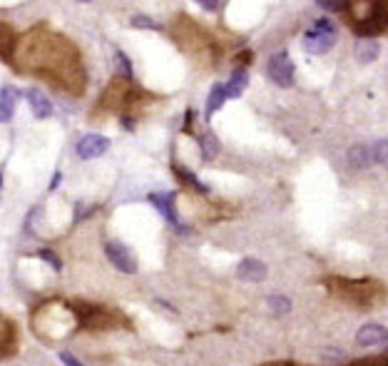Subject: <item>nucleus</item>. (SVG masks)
Returning a JSON list of instances; mask_svg holds the SVG:
<instances>
[{
	"instance_id": "obj_1",
	"label": "nucleus",
	"mask_w": 388,
	"mask_h": 366,
	"mask_svg": "<svg viewBox=\"0 0 388 366\" xmlns=\"http://www.w3.org/2000/svg\"><path fill=\"white\" fill-rule=\"evenodd\" d=\"M326 286L331 289L336 297H341L343 302L361 307V309H368V307H376L386 297V289H383L378 281L373 279H343V277H329Z\"/></svg>"
},
{
	"instance_id": "obj_2",
	"label": "nucleus",
	"mask_w": 388,
	"mask_h": 366,
	"mask_svg": "<svg viewBox=\"0 0 388 366\" xmlns=\"http://www.w3.org/2000/svg\"><path fill=\"white\" fill-rule=\"evenodd\" d=\"M75 319L80 329H92V332H105V329H117V326H127L125 316L120 312L105 309V307H95V304L77 302L73 304Z\"/></svg>"
},
{
	"instance_id": "obj_3",
	"label": "nucleus",
	"mask_w": 388,
	"mask_h": 366,
	"mask_svg": "<svg viewBox=\"0 0 388 366\" xmlns=\"http://www.w3.org/2000/svg\"><path fill=\"white\" fill-rule=\"evenodd\" d=\"M334 43H336V25L329 17H319L304 35V47L311 55H324V52L331 50Z\"/></svg>"
},
{
	"instance_id": "obj_4",
	"label": "nucleus",
	"mask_w": 388,
	"mask_h": 366,
	"mask_svg": "<svg viewBox=\"0 0 388 366\" xmlns=\"http://www.w3.org/2000/svg\"><path fill=\"white\" fill-rule=\"evenodd\" d=\"M386 30H388V6L383 0H376L371 13L354 23V33L359 38H376V35L386 33Z\"/></svg>"
},
{
	"instance_id": "obj_5",
	"label": "nucleus",
	"mask_w": 388,
	"mask_h": 366,
	"mask_svg": "<svg viewBox=\"0 0 388 366\" xmlns=\"http://www.w3.org/2000/svg\"><path fill=\"white\" fill-rule=\"evenodd\" d=\"M267 75H269V80L279 87L294 85V63H291L289 52H276V55L269 57Z\"/></svg>"
},
{
	"instance_id": "obj_6",
	"label": "nucleus",
	"mask_w": 388,
	"mask_h": 366,
	"mask_svg": "<svg viewBox=\"0 0 388 366\" xmlns=\"http://www.w3.org/2000/svg\"><path fill=\"white\" fill-rule=\"evenodd\" d=\"M105 254H107L110 262L120 269V272H125V274H135V272H137V259L132 257L130 249H127L125 244H120V242L105 244Z\"/></svg>"
},
{
	"instance_id": "obj_7",
	"label": "nucleus",
	"mask_w": 388,
	"mask_h": 366,
	"mask_svg": "<svg viewBox=\"0 0 388 366\" xmlns=\"http://www.w3.org/2000/svg\"><path fill=\"white\" fill-rule=\"evenodd\" d=\"M110 149V140L105 135H85L80 142L75 145V152L80 160H95V157L105 155Z\"/></svg>"
},
{
	"instance_id": "obj_8",
	"label": "nucleus",
	"mask_w": 388,
	"mask_h": 366,
	"mask_svg": "<svg viewBox=\"0 0 388 366\" xmlns=\"http://www.w3.org/2000/svg\"><path fill=\"white\" fill-rule=\"evenodd\" d=\"M237 277L241 281H264L267 279V264L259 262V259H241L239 267H237Z\"/></svg>"
},
{
	"instance_id": "obj_9",
	"label": "nucleus",
	"mask_w": 388,
	"mask_h": 366,
	"mask_svg": "<svg viewBox=\"0 0 388 366\" xmlns=\"http://www.w3.org/2000/svg\"><path fill=\"white\" fill-rule=\"evenodd\" d=\"M356 342L359 346H376V344H386L388 342V329L381 324H366L359 329L356 334Z\"/></svg>"
},
{
	"instance_id": "obj_10",
	"label": "nucleus",
	"mask_w": 388,
	"mask_h": 366,
	"mask_svg": "<svg viewBox=\"0 0 388 366\" xmlns=\"http://www.w3.org/2000/svg\"><path fill=\"white\" fill-rule=\"evenodd\" d=\"M376 162V155H373V147L368 145H354L348 149V165L356 167V170H366Z\"/></svg>"
},
{
	"instance_id": "obj_11",
	"label": "nucleus",
	"mask_w": 388,
	"mask_h": 366,
	"mask_svg": "<svg viewBox=\"0 0 388 366\" xmlns=\"http://www.w3.org/2000/svg\"><path fill=\"white\" fill-rule=\"evenodd\" d=\"M3 339H0V354L3 359H10L17 351V329L13 326L10 319H3Z\"/></svg>"
},
{
	"instance_id": "obj_12",
	"label": "nucleus",
	"mask_w": 388,
	"mask_h": 366,
	"mask_svg": "<svg viewBox=\"0 0 388 366\" xmlns=\"http://www.w3.org/2000/svg\"><path fill=\"white\" fill-rule=\"evenodd\" d=\"M17 100H20V90H17V87L6 85L3 90H0V120H3V122L10 120Z\"/></svg>"
},
{
	"instance_id": "obj_13",
	"label": "nucleus",
	"mask_w": 388,
	"mask_h": 366,
	"mask_svg": "<svg viewBox=\"0 0 388 366\" xmlns=\"http://www.w3.org/2000/svg\"><path fill=\"white\" fill-rule=\"evenodd\" d=\"M28 103H30V108H33V112H35V117L38 120H45V117H50L52 115V105H50V100L43 95L38 87H30L28 90Z\"/></svg>"
},
{
	"instance_id": "obj_14",
	"label": "nucleus",
	"mask_w": 388,
	"mask_h": 366,
	"mask_svg": "<svg viewBox=\"0 0 388 366\" xmlns=\"http://www.w3.org/2000/svg\"><path fill=\"white\" fill-rule=\"evenodd\" d=\"M149 202H152V205L157 207V210H160L162 214H165L167 222L174 224L177 229L182 227V224H179V217L174 214V210H172V202H174V200H172L170 192H165V195H149Z\"/></svg>"
},
{
	"instance_id": "obj_15",
	"label": "nucleus",
	"mask_w": 388,
	"mask_h": 366,
	"mask_svg": "<svg viewBox=\"0 0 388 366\" xmlns=\"http://www.w3.org/2000/svg\"><path fill=\"white\" fill-rule=\"evenodd\" d=\"M227 98H229L227 85H211L209 98H207V120H211V117H214V112H217V110H222V105L227 103Z\"/></svg>"
},
{
	"instance_id": "obj_16",
	"label": "nucleus",
	"mask_w": 388,
	"mask_h": 366,
	"mask_svg": "<svg viewBox=\"0 0 388 366\" xmlns=\"http://www.w3.org/2000/svg\"><path fill=\"white\" fill-rule=\"evenodd\" d=\"M378 52H381V45H378V41H368V38H364V41L356 43V60L364 65L373 63L378 57Z\"/></svg>"
},
{
	"instance_id": "obj_17",
	"label": "nucleus",
	"mask_w": 388,
	"mask_h": 366,
	"mask_svg": "<svg viewBox=\"0 0 388 366\" xmlns=\"http://www.w3.org/2000/svg\"><path fill=\"white\" fill-rule=\"evenodd\" d=\"M246 82H249V75H246V70L237 68L234 73H232V78H229V85H227L229 98H239L241 92L246 90Z\"/></svg>"
},
{
	"instance_id": "obj_18",
	"label": "nucleus",
	"mask_w": 388,
	"mask_h": 366,
	"mask_svg": "<svg viewBox=\"0 0 388 366\" xmlns=\"http://www.w3.org/2000/svg\"><path fill=\"white\" fill-rule=\"evenodd\" d=\"M174 175H177V177H182L184 182L189 184V187H194V189H200L202 195H207V192H209V187H207V184H202L200 180H197V175H192V172L189 170H184V167H179V165H174Z\"/></svg>"
},
{
	"instance_id": "obj_19",
	"label": "nucleus",
	"mask_w": 388,
	"mask_h": 366,
	"mask_svg": "<svg viewBox=\"0 0 388 366\" xmlns=\"http://www.w3.org/2000/svg\"><path fill=\"white\" fill-rule=\"evenodd\" d=\"M200 147H202V157L211 160L219 152V140L214 135H204V138H200Z\"/></svg>"
},
{
	"instance_id": "obj_20",
	"label": "nucleus",
	"mask_w": 388,
	"mask_h": 366,
	"mask_svg": "<svg viewBox=\"0 0 388 366\" xmlns=\"http://www.w3.org/2000/svg\"><path fill=\"white\" fill-rule=\"evenodd\" d=\"M114 68H117V73H120L125 80H132V63L122 50L114 52Z\"/></svg>"
},
{
	"instance_id": "obj_21",
	"label": "nucleus",
	"mask_w": 388,
	"mask_h": 366,
	"mask_svg": "<svg viewBox=\"0 0 388 366\" xmlns=\"http://www.w3.org/2000/svg\"><path fill=\"white\" fill-rule=\"evenodd\" d=\"M316 3L329 13H346L351 8V0H316Z\"/></svg>"
},
{
	"instance_id": "obj_22",
	"label": "nucleus",
	"mask_w": 388,
	"mask_h": 366,
	"mask_svg": "<svg viewBox=\"0 0 388 366\" xmlns=\"http://www.w3.org/2000/svg\"><path fill=\"white\" fill-rule=\"evenodd\" d=\"M269 309L274 312V314H289L291 312V302L286 297H269Z\"/></svg>"
},
{
	"instance_id": "obj_23",
	"label": "nucleus",
	"mask_w": 388,
	"mask_h": 366,
	"mask_svg": "<svg viewBox=\"0 0 388 366\" xmlns=\"http://www.w3.org/2000/svg\"><path fill=\"white\" fill-rule=\"evenodd\" d=\"M373 155H376V162H378V165H383V167L388 170V138L373 145Z\"/></svg>"
},
{
	"instance_id": "obj_24",
	"label": "nucleus",
	"mask_w": 388,
	"mask_h": 366,
	"mask_svg": "<svg viewBox=\"0 0 388 366\" xmlns=\"http://www.w3.org/2000/svg\"><path fill=\"white\" fill-rule=\"evenodd\" d=\"M132 28H144V30H162L160 23H154L147 15H135L132 17Z\"/></svg>"
},
{
	"instance_id": "obj_25",
	"label": "nucleus",
	"mask_w": 388,
	"mask_h": 366,
	"mask_svg": "<svg viewBox=\"0 0 388 366\" xmlns=\"http://www.w3.org/2000/svg\"><path fill=\"white\" fill-rule=\"evenodd\" d=\"M346 366H388V356H366V359L351 361Z\"/></svg>"
},
{
	"instance_id": "obj_26",
	"label": "nucleus",
	"mask_w": 388,
	"mask_h": 366,
	"mask_svg": "<svg viewBox=\"0 0 388 366\" xmlns=\"http://www.w3.org/2000/svg\"><path fill=\"white\" fill-rule=\"evenodd\" d=\"M38 257H40V259H45V262L50 264L52 269H57V272H60V269H63V262H60V257H57L55 252H50V249H40V252H38Z\"/></svg>"
},
{
	"instance_id": "obj_27",
	"label": "nucleus",
	"mask_w": 388,
	"mask_h": 366,
	"mask_svg": "<svg viewBox=\"0 0 388 366\" xmlns=\"http://www.w3.org/2000/svg\"><path fill=\"white\" fill-rule=\"evenodd\" d=\"M95 210H97V205H90V207L80 205V207H75V222H82V219H85L87 214H92Z\"/></svg>"
},
{
	"instance_id": "obj_28",
	"label": "nucleus",
	"mask_w": 388,
	"mask_h": 366,
	"mask_svg": "<svg viewBox=\"0 0 388 366\" xmlns=\"http://www.w3.org/2000/svg\"><path fill=\"white\" fill-rule=\"evenodd\" d=\"M10 28H8V25H3V57H10Z\"/></svg>"
},
{
	"instance_id": "obj_29",
	"label": "nucleus",
	"mask_w": 388,
	"mask_h": 366,
	"mask_svg": "<svg viewBox=\"0 0 388 366\" xmlns=\"http://www.w3.org/2000/svg\"><path fill=\"white\" fill-rule=\"evenodd\" d=\"M194 3H200L204 10H209V13H214L219 8V0H194Z\"/></svg>"
},
{
	"instance_id": "obj_30",
	"label": "nucleus",
	"mask_w": 388,
	"mask_h": 366,
	"mask_svg": "<svg viewBox=\"0 0 388 366\" xmlns=\"http://www.w3.org/2000/svg\"><path fill=\"white\" fill-rule=\"evenodd\" d=\"M60 359H63V364H65V366H82L80 361L75 359L73 354H68V351H60Z\"/></svg>"
},
{
	"instance_id": "obj_31",
	"label": "nucleus",
	"mask_w": 388,
	"mask_h": 366,
	"mask_svg": "<svg viewBox=\"0 0 388 366\" xmlns=\"http://www.w3.org/2000/svg\"><path fill=\"white\" fill-rule=\"evenodd\" d=\"M60 180H63V175H60V172H55V175H52V184H50V189H55L57 184H60Z\"/></svg>"
},
{
	"instance_id": "obj_32",
	"label": "nucleus",
	"mask_w": 388,
	"mask_h": 366,
	"mask_svg": "<svg viewBox=\"0 0 388 366\" xmlns=\"http://www.w3.org/2000/svg\"><path fill=\"white\" fill-rule=\"evenodd\" d=\"M262 366H297V364H291V361H271V364H262Z\"/></svg>"
},
{
	"instance_id": "obj_33",
	"label": "nucleus",
	"mask_w": 388,
	"mask_h": 366,
	"mask_svg": "<svg viewBox=\"0 0 388 366\" xmlns=\"http://www.w3.org/2000/svg\"><path fill=\"white\" fill-rule=\"evenodd\" d=\"M80 3H90V0H80Z\"/></svg>"
}]
</instances>
